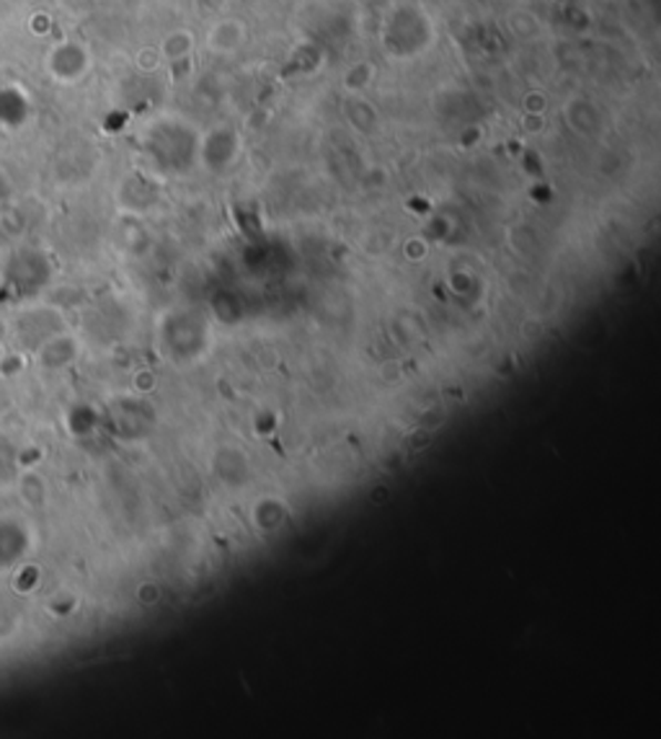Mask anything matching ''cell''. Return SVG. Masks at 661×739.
Listing matches in <instances>:
<instances>
[{
	"mask_svg": "<svg viewBox=\"0 0 661 739\" xmlns=\"http://www.w3.org/2000/svg\"><path fill=\"white\" fill-rule=\"evenodd\" d=\"M380 377L385 383H393V381H400V377H404V370H400L398 363H385L380 367Z\"/></svg>",
	"mask_w": 661,
	"mask_h": 739,
	"instance_id": "obj_1",
	"label": "cell"
}]
</instances>
